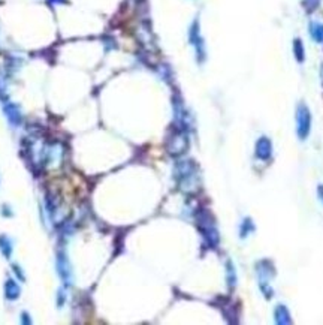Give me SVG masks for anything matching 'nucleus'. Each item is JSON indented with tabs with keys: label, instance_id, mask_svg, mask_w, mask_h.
I'll list each match as a JSON object with an SVG mask.
<instances>
[{
	"label": "nucleus",
	"instance_id": "f257e3e1",
	"mask_svg": "<svg viewBox=\"0 0 323 325\" xmlns=\"http://www.w3.org/2000/svg\"><path fill=\"white\" fill-rule=\"evenodd\" d=\"M310 113L305 106H301L300 108V113H298V135L301 140H305V137L310 132Z\"/></svg>",
	"mask_w": 323,
	"mask_h": 325
},
{
	"label": "nucleus",
	"instance_id": "f03ea898",
	"mask_svg": "<svg viewBox=\"0 0 323 325\" xmlns=\"http://www.w3.org/2000/svg\"><path fill=\"white\" fill-rule=\"evenodd\" d=\"M57 272L65 283H72V270L68 258L63 253L57 255Z\"/></svg>",
	"mask_w": 323,
	"mask_h": 325
},
{
	"label": "nucleus",
	"instance_id": "7ed1b4c3",
	"mask_svg": "<svg viewBox=\"0 0 323 325\" xmlns=\"http://www.w3.org/2000/svg\"><path fill=\"white\" fill-rule=\"evenodd\" d=\"M256 149H257V150H256L257 156L262 157V159H268L269 154H271V146H269V141L265 140V138L257 143V147H256Z\"/></svg>",
	"mask_w": 323,
	"mask_h": 325
},
{
	"label": "nucleus",
	"instance_id": "20e7f679",
	"mask_svg": "<svg viewBox=\"0 0 323 325\" xmlns=\"http://www.w3.org/2000/svg\"><path fill=\"white\" fill-rule=\"evenodd\" d=\"M311 33H313V36H314L317 41L323 42V25H320V24H314V25H313Z\"/></svg>",
	"mask_w": 323,
	"mask_h": 325
},
{
	"label": "nucleus",
	"instance_id": "39448f33",
	"mask_svg": "<svg viewBox=\"0 0 323 325\" xmlns=\"http://www.w3.org/2000/svg\"><path fill=\"white\" fill-rule=\"evenodd\" d=\"M319 195L322 197V201H323V186H320V187H319Z\"/></svg>",
	"mask_w": 323,
	"mask_h": 325
}]
</instances>
